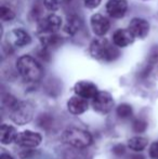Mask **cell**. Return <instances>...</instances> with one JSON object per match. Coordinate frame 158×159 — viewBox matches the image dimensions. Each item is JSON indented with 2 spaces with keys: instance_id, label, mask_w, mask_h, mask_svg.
<instances>
[{
  "instance_id": "cell-1",
  "label": "cell",
  "mask_w": 158,
  "mask_h": 159,
  "mask_svg": "<svg viewBox=\"0 0 158 159\" xmlns=\"http://www.w3.org/2000/svg\"><path fill=\"white\" fill-rule=\"evenodd\" d=\"M19 74L26 81L35 82L42 77V68L40 64L30 55H23L16 62Z\"/></svg>"
},
{
  "instance_id": "cell-2",
  "label": "cell",
  "mask_w": 158,
  "mask_h": 159,
  "mask_svg": "<svg viewBox=\"0 0 158 159\" xmlns=\"http://www.w3.org/2000/svg\"><path fill=\"white\" fill-rule=\"evenodd\" d=\"M90 54L95 60L103 62L115 61L119 57V51L106 39H94L90 44Z\"/></svg>"
},
{
  "instance_id": "cell-3",
  "label": "cell",
  "mask_w": 158,
  "mask_h": 159,
  "mask_svg": "<svg viewBox=\"0 0 158 159\" xmlns=\"http://www.w3.org/2000/svg\"><path fill=\"white\" fill-rule=\"evenodd\" d=\"M63 140L73 147L86 148L92 143V136L86 130L79 128H70L64 132Z\"/></svg>"
},
{
  "instance_id": "cell-4",
  "label": "cell",
  "mask_w": 158,
  "mask_h": 159,
  "mask_svg": "<svg viewBox=\"0 0 158 159\" xmlns=\"http://www.w3.org/2000/svg\"><path fill=\"white\" fill-rule=\"evenodd\" d=\"M35 109L30 103L19 102L12 109H11V119L15 124L23 126L26 125L34 117Z\"/></svg>"
},
{
  "instance_id": "cell-5",
  "label": "cell",
  "mask_w": 158,
  "mask_h": 159,
  "mask_svg": "<svg viewBox=\"0 0 158 159\" xmlns=\"http://www.w3.org/2000/svg\"><path fill=\"white\" fill-rule=\"evenodd\" d=\"M92 106L97 113L105 115L110 113L114 106L113 96L106 91H99V93L92 100Z\"/></svg>"
},
{
  "instance_id": "cell-6",
  "label": "cell",
  "mask_w": 158,
  "mask_h": 159,
  "mask_svg": "<svg viewBox=\"0 0 158 159\" xmlns=\"http://www.w3.org/2000/svg\"><path fill=\"white\" fill-rule=\"evenodd\" d=\"M42 138L39 133L37 132H33L30 130H26L21 133H17L16 139H15V143L17 145L25 148H34L37 147L41 143Z\"/></svg>"
},
{
  "instance_id": "cell-7",
  "label": "cell",
  "mask_w": 158,
  "mask_h": 159,
  "mask_svg": "<svg viewBox=\"0 0 158 159\" xmlns=\"http://www.w3.org/2000/svg\"><path fill=\"white\" fill-rule=\"evenodd\" d=\"M90 25L92 32L99 37L106 35L111 28V23L108 19L101 13H95L91 16L90 19Z\"/></svg>"
},
{
  "instance_id": "cell-8",
  "label": "cell",
  "mask_w": 158,
  "mask_h": 159,
  "mask_svg": "<svg viewBox=\"0 0 158 159\" xmlns=\"http://www.w3.org/2000/svg\"><path fill=\"white\" fill-rule=\"evenodd\" d=\"M62 25V20L56 14H49L46 19H42L39 23L38 30L41 35L43 34H55Z\"/></svg>"
},
{
  "instance_id": "cell-9",
  "label": "cell",
  "mask_w": 158,
  "mask_h": 159,
  "mask_svg": "<svg viewBox=\"0 0 158 159\" xmlns=\"http://www.w3.org/2000/svg\"><path fill=\"white\" fill-rule=\"evenodd\" d=\"M74 91L77 96H80V98H84V100H90V98L93 100L95 98V95L99 93L97 87L93 82L86 81V80L77 82L74 87Z\"/></svg>"
},
{
  "instance_id": "cell-10",
  "label": "cell",
  "mask_w": 158,
  "mask_h": 159,
  "mask_svg": "<svg viewBox=\"0 0 158 159\" xmlns=\"http://www.w3.org/2000/svg\"><path fill=\"white\" fill-rule=\"evenodd\" d=\"M128 30L134 36V38H145L150 32V23L146 20L134 17L129 23Z\"/></svg>"
},
{
  "instance_id": "cell-11",
  "label": "cell",
  "mask_w": 158,
  "mask_h": 159,
  "mask_svg": "<svg viewBox=\"0 0 158 159\" xmlns=\"http://www.w3.org/2000/svg\"><path fill=\"white\" fill-rule=\"evenodd\" d=\"M128 10L126 0H108L106 3V12L113 19H121Z\"/></svg>"
},
{
  "instance_id": "cell-12",
  "label": "cell",
  "mask_w": 158,
  "mask_h": 159,
  "mask_svg": "<svg viewBox=\"0 0 158 159\" xmlns=\"http://www.w3.org/2000/svg\"><path fill=\"white\" fill-rule=\"evenodd\" d=\"M133 40H134V36L130 33L129 30L119 28L113 34V43L119 48L130 46L133 42Z\"/></svg>"
},
{
  "instance_id": "cell-13",
  "label": "cell",
  "mask_w": 158,
  "mask_h": 159,
  "mask_svg": "<svg viewBox=\"0 0 158 159\" xmlns=\"http://www.w3.org/2000/svg\"><path fill=\"white\" fill-rule=\"evenodd\" d=\"M88 101L77 95L70 98L67 102V108L73 115H81L88 109Z\"/></svg>"
},
{
  "instance_id": "cell-14",
  "label": "cell",
  "mask_w": 158,
  "mask_h": 159,
  "mask_svg": "<svg viewBox=\"0 0 158 159\" xmlns=\"http://www.w3.org/2000/svg\"><path fill=\"white\" fill-rule=\"evenodd\" d=\"M9 39L16 47H25L27 44H29L30 41H32V38H30L29 34L25 32L24 30H21V28L13 30L11 32L10 36H9Z\"/></svg>"
},
{
  "instance_id": "cell-15",
  "label": "cell",
  "mask_w": 158,
  "mask_h": 159,
  "mask_svg": "<svg viewBox=\"0 0 158 159\" xmlns=\"http://www.w3.org/2000/svg\"><path fill=\"white\" fill-rule=\"evenodd\" d=\"M16 131L12 126L10 125H2L0 128V141L2 144L7 145L12 143L16 139Z\"/></svg>"
},
{
  "instance_id": "cell-16",
  "label": "cell",
  "mask_w": 158,
  "mask_h": 159,
  "mask_svg": "<svg viewBox=\"0 0 158 159\" xmlns=\"http://www.w3.org/2000/svg\"><path fill=\"white\" fill-rule=\"evenodd\" d=\"M147 139L143 138V136H133L128 141V147L134 152H142L147 146Z\"/></svg>"
},
{
  "instance_id": "cell-17",
  "label": "cell",
  "mask_w": 158,
  "mask_h": 159,
  "mask_svg": "<svg viewBox=\"0 0 158 159\" xmlns=\"http://www.w3.org/2000/svg\"><path fill=\"white\" fill-rule=\"evenodd\" d=\"M81 24V20L79 19V16L72 15L70 17H68L65 24V32L70 35H75L80 30Z\"/></svg>"
},
{
  "instance_id": "cell-18",
  "label": "cell",
  "mask_w": 158,
  "mask_h": 159,
  "mask_svg": "<svg viewBox=\"0 0 158 159\" xmlns=\"http://www.w3.org/2000/svg\"><path fill=\"white\" fill-rule=\"evenodd\" d=\"M116 113L119 118H121V119H127V118L131 117V115H132V107L129 104L124 103V104H120L117 106Z\"/></svg>"
},
{
  "instance_id": "cell-19",
  "label": "cell",
  "mask_w": 158,
  "mask_h": 159,
  "mask_svg": "<svg viewBox=\"0 0 158 159\" xmlns=\"http://www.w3.org/2000/svg\"><path fill=\"white\" fill-rule=\"evenodd\" d=\"M0 17L2 21H11L15 17V13L9 7L2 6L0 8Z\"/></svg>"
},
{
  "instance_id": "cell-20",
  "label": "cell",
  "mask_w": 158,
  "mask_h": 159,
  "mask_svg": "<svg viewBox=\"0 0 158 159\" xmlns=\"http://www.w3.org/2000/svg\"><path fill=\"white\" fill-rule=\"evenodd\" d=\"M146 127H147V124H146V121H145V120H143V119H140V118L135 119L134 121H133V125H132L133 131H134V132H139V133L145 131Z\"/></svg>"
},
{
  "instance_id": "cell-21",
  "label": "cell",
  "mask_w": 158,
  "mask_h": 159,
  "mask_svg": "<svg viewBox=\"0 0 158 159\" xmlns=\"http://www.w3.org/2000/svg\"><path fill=\"white\" fill-rule=\"evenodd\" d=\"M43 3L49 11H56L59 9V0H43Z\"/></svg>"
},
{
  "instance_id": "cell-22",
  "label": "cell",
  "mask_w": 158,
  "mask_h": 159,
  "mask_svg": "<svg viewBox=\"0 0 158 159\" xmlns=\"http://www.w3.org/2000/svg\"><path fill=\"white\" fill-rule=\"evenodd\" d=\"M148 155H150L151 159H158V141L154 142L151 145Z\"/></svg>"
},
{
  "instance_id": "cell-23",
  "label": "cell",
  "mask_w": 158,
  "mask_h": 159,
  "mask_svg": "<svg viewBox=\"0 0 158 159\" xmlns=\"http://www.w3.org/2000/svg\"><path fill=\"white\" fill-rule=\"evenodd\" d=\"M102 0H84V4L89 9H94L101 3Z\"/></svg>"
},
{
  "instance_id": "cell-24",
  "label": "cell",
  "mask_w": 158,
  "mask_h": 159,
  "mask_svg": "<svg viewBox=\"0 0 158 159\" xmlns=\"http://www.w3.org/2000/svg\"><path fill=\"white\" fill-rule=\"evenodd\" d=\"M113 152H114L116 155H122V154L124 153V145H117V146L114 147V149H113Z\"/></svg>"
},
{
  "instance_id": "cell-25",
  "label": "cell",
  "mask_w": 158,
  "mask_h": 159,
  "mask_svg": "<svg viewBox=\"0 0 158 159\" xmlns=\"http://www.w3.org/2000/svg\"><path fill=\"white\" fill-rule=\"evenodd\" d=\"M152 70L154 71L155 75L158 76V57H155L154 62H153V64H152Z\"/></svg>"
},
{
  "instance_id": "cell-26",
  "label": "cell",
  "mask_w": 158,
  "mask_h": 159,
  "mask_svg": "<svg viewBox=\"0 0 158 159\" xmlns=\"http://www.w3.org/2000/svg\"><path fill=\"white\" fill-rule=\"evenodd\" d=\"M0 159H13V157L11 155H9V154L3 153V154H1V158Z\"/></svg>"
},
{
  "instance_id": "cell-27",
  "label": "cell",
  "mask_w": 158,
  "mask_h": 159,
  "mask_svg": "<svg viewBox=\"0 0 158 159\" xmlns=\"http://www.w3.org/2000/svg\"><path fill=\"white\" fill-rule=\"evenodd\" d=\"M130 159H144V157L142 155H139V154H137V155H132V156H131Z\"/></svg>"
},
{
  "instance_id": "cell-28",
  "label": "cell",
  "mask_w": 158,
  "mask_h": 159,
  "mask_svg": "<svg viewBox=\"0 0 158 159\" xmlns=\"http://www.w3.org/2000/svg\"><path fill=\"white\" fill-rule=\"evenodd\" d=\"M64 1H66V2H70L72 0H64Z\"/></svg>"
}]
</instances>
